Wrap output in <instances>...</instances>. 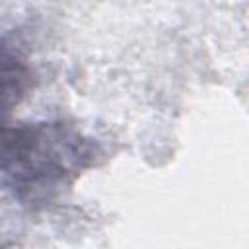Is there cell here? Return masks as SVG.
<instances>
[{"label": "cell", "mask_w": 249, "mask_h": 249, "mask_svg": "<svg viewBox=\"0 0 249 249\" xmlns=\"http://www.w3.org/2000/svg\"><path fill=\"white\" fill-rule=\"evenodd\" d=\"M86 142L62 124H0V171L18 195L64 185L86 163Z\"/></svg>", "instance_id": "1"}, {"label": "cell", "mask_w": 249, "mask_h": 249, "mask_svg": "<svg viewBox=\"0 0 249 249\" xmlns=\"http://www.w3.org/2000/svg\"><path fill=\"white\" fill-rule=\"evenodd\" d=\"M29 78V68L0 45V124H4L6 113L25 95Z\"/></svg>", "instance_id": "2"}]
</instances>
